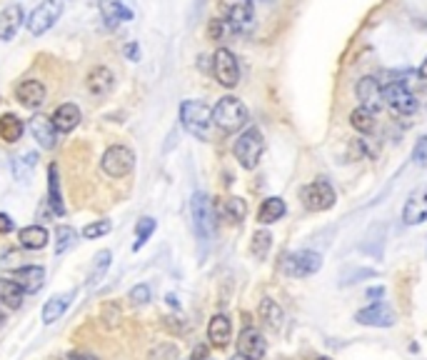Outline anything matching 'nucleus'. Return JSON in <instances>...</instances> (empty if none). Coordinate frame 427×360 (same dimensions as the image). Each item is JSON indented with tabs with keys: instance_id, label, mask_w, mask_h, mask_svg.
Listing matches in <instances>:
<instances>
[{
	"instance_id": "f257e3e1",
	"label": "nucleus",
	"mask_w": 427,
	"mask_h": 360,
	"mask_svg": "<svg viewBox=\"0 0 427 360\" xmlns=\"http://www.w3.org/2000/svg\"><path fill=\"white\" fill-rule=\"evenodd\" d=\"M262 153H265V138H262L260 128L255 126L245 128L232 145V156L245 170H255L262 160Z\"/></svg>"
},
{
	"instance_id": "f03ea898",
	"label": "nucleus",
	"mask_w": 427,
	"mask_h": 360,
	"mask_svg": "<svg viewBox=\"0 0 427 360\" xmlns=\"http://www.w3.org/2000/svg\"><path fill=\"white\" fill-rule=\"evenodd\" d=\"M180 126L197 140L210 138V128H213V108L202 100H183L180 105Z\"/></svg>"
},
{
	"instance_id": "7ed1b4c3",
	"label": "nucleus",
	"mask_w": 427,
	"mask_h": 360,
	"mask_svg": "<svg viewBox=\"0 0 427 360\" xmlns=\"http://www.w3.org/2000/svg\"><path fill=\"white\" fill-rule=\"evenodd\" d=\"M213 126L223 133H237L248 126V108L235 96H223L213 108Z\"/></svg>"
},
{
	"instance_id": "20e7f679",
	"label": "nucleus",
	"mask_w": 427,
	"mask_h": 360,
	"mask_svg": "<svg viewBox=\"0 0 427 360\" xmlns=\"http://www.w3.org/2000/svg\"><path fill=\"white\" fill-rule=\"evenodd\" d=\"M190 213H193V228H195L197 238L202 243H210L215 238V230H218V213H215V205L208 193L197 190L193 195V200H190Z\"/></svg>"
},
{
	"instance_id": "39448f33",
	"label": "nucleus",
	"mask_w": 427,
	"mask_h": 360,
	"mask_svg": "<svg viewBox=\"0 0 427 360\" xmlns=\"http://www.w3.org/2000/svg\"><path fill=\"white\" fill-rule=\"evenodd\" d=\"M300 200H303L305 210H310V213H325V210H330L332 205L338 203V193H335L330 180L317 178L300 190Z\"/></svg>"
},
{
	"instance_id": "423d86ee",
	"label": "nucleus",
	"mask_w": 427,
	"mask_h": 360,
	"mask_svg": "<svg viewBox=\"0 0 427 360\" xmlns=\"http://www.w3.org/2000/svg\"><path fill=\"white\" fill-rule=\"evenodd\" d=\"M322 268V255L315 250H292L285 253L280 260V270L290 278H308L315 276Z\"/></svg>"
},
{
	"instance_id": "0eeeda50",
	"label": "nucleus",
	"mask_w": 427,
	"mask_h": 360,
	"mask_svg": "<svg viewBox=\"0 0 427 360\" xmlns=\"http://www.w3.org/2000/svg\"><path fill=\"white\" fill-rule=\"evenodd\" d=\"M100 168L110 178H125L135 168V153L128 145H110L100 158Z\"/></svg>"
},
{
	"instance_id": "6e6552de",
	"label": "nucleus",
	"mask_w": 427,
	"mask_h": 360,
	"mask_svg": "<svg viewBox=\"0 0 427 360\" xmlns=\"http://www.w3.org/2000/svg\"><path fill=\"white\" fill-rule=\"evenodd\" d=\"M382 98L387 108H392L398 115H415L420 108L417 96L407 88V83H382Z\"/></svg>"
},
{
	"instance_id": "1a4fd4ad",
	"label": "nucleus",
	"mask_w": 427,
	"mask_h": 360,
	"mask_svg": "<svg viewBox=\"0 0 427 360\" xmlns=\"http://www.w3.org/2000/svg\"><path fill=\"white\" fill-rule=\"evenodd\" d=\"M213 75L223 88H237L240 83V63L230 48H218L213 53Z\"/></svg>"
},
{
	"instance_id": "9d476101",
	"label": "nucleus",
	"mask_w": 427,
	"mask_h": 360,
	"mask_svg": "<svg viewBox=\"0 0 427 360\" xmlns=\"http://www.w3.org/2000/svg\"><path fill=\"white\" fill-rule=\"evenodd\" d=\"M60 15H63V0H43L40 6L30 13V18L25 23H28V30L33 36H43L58 23Z\"/></svg>"
},
{
	"instance_id": "9b49d317",
	"label": "nucleus",
	"mask_w": 427,
	"mask_h": 360,
	"mask_svg": "<svg viewBox=\"0 0 427 360\" xmlns=\"http://www.w3.org/2000/svg\"><path fill=\"white\" fill-rule=\"evenodd\" d=\"M220 13L237 30L248 28L255 18V3L253 0H220Z\"/></svg>"
},
{
	"instance_id": "f8f14e48",
	"label": "nucleus",
	"mask_w": 427,
	"mask_h": 360,
	"mask_svg": "<svg viewBox=\"0 0 427 360\" xmlns=\"http://www.w3.org/2000/svg\"><path fill=\"white\" fill-rule=\"evenodd\" d=\"M355 98L360 100V105L370 108L373 113L385 108V98H382V83L375 75H362L355 83Z\"/></svg>"
},
{
	"instance_id": "ddd939ff",
	"label": "nucleus",
	"mask_w": 427,
	"mask_h": 360,
	"mask_svg": "<svg viewBox=\"0 0 427 360\" xmlns=\"http://www.w3.org/2000/svg\"><path fill=\"white\" fill-rule=\"evenodd\" d=\"M355 320L360 325H370V328H392L395 325V313L387 303H370L368 308L355 313Z\"/></svg>"
},
{
	"instance_id": "4468645a",
	"label": "nucleus",
	"mask_w": 427,
	"mask_h": 360,
	"mask_svg": "<svg viewBox=\"0 0 427 360\" xmlns=\"http://www.w3.org/2000/svg\"><path fill=\"white\" fill-rule=\"evenodd\" d=\"M427 220V186H420L410 193L403 205V223L405 225H420Z\"/></svg>"
},
{
	"instance_id": "2eb2a0df",
	"label": "nucleus",
	"mask_w": 427,
	"mask_h": 360,
	"mask_svg": "<svg viewBox=\"0 0 427 360\" xmlns=\"http://www.w3.org/2000/svg\"><path fill=\"white\" fill-rule=\"evenodd\" d=\"M267 343L257 328H245L237 338V355H243L248 360H262Z\"/></svg>"
},
{
	"instance_id": "dca6fc26",
	"label": "nucleus",
	"mask_w": 427,
	"mask_h": 360,
	"mask_svg": "<svg viewBox=\"0 0 427 360\" xmlns=\"http://www.w3.org/2000/svg\"><path fill=\"white\" fill-rule=\"evenodd\" d=\"M28 130H30V135L38 140V145H40L43 150H53L55 145H58V128H55L53 120L45 118V115L30 118Z\"/></svg>"
},
{
	"instance_id": "f3484780",
	"label": "nucleus",
	"mask_w": 427,
	"mask_h": 360,
	"mask_svg": "<svg viewBox=\"0 0 427 360\" xmlns=\"http://www.w3.org/2000/svg\"><path fill=\"white\" fill-rule=\"evenodd\" d=\"M25 23V13L20 6H8L0 10V40H13Z\"/></svg>"
},
{
	"instance_id": "a211bd4d",
	"label": "nucleus",
	"mask_w": 427,
	"mask_h": 360,
	"mask_svg": "<svg viewBox=\"0 0 427 360\" xmlns=\"http://www.w3.org/2000/svg\"><path fill=\"white\" fill-rule=\"evenodd\" d=\"M85 85H88L90 96L103 98V96H107V93L115 88V75H113V70H110V68L95 66L93 70L88 73V80H85Z\"/></svg>"
},
{
	"instance_id": "6ab92c4d",
	"label": "nucleus",
	"mask_w": 427,
	"mask_h": 360,
	"mask_svg": "<svg viewBox=\"0 0 427 360\" xmlns=\"http://www.w3.org/2000/svg\"><path fill=\"white\" fill-rule=\"evenodd\" d=\"M15 96H18V100L23 103L25 108H38V105H43V103H45L47 90L38 78H28V80H23V83L18 85Z\"/></svg>"
},
{
	"instance_id": "aec40b11",
	"label": "nucleus",
	"mask_w": 427,
	"mask_h": 360,
	"mask_svg": "<svg viewBox=\"0 0 427 360\" xmlns=\"http://www.w3.org/2000/svg\"><path fill=\"white\" fill-rule=\"evenodd\" d=\"M15 283H18L23 293H38L45 283V268L43 265H25L15 270Z\"/></svg>"
},
{
	"instance_id": "412c9836",
	"label": "nucleus",
	"mask_w": 427,
	"mask_h": 360,
	"mask_svg": "<svg viewBox=\"0 0 427 360\" xmlns=\"http://www.w3.org/2000/svg\"><path fill=\"white\" fill-rule=\"evenodd\" d=\"M80 108H77L75 103H63V105H58L53 113V126L58 128V133H70L77 128V123H80Z\"/></svg>"
},
{
	"instance_id": "4be33fe9",
	"label": "nucleus",
	"mask_w": 427,
	"mask_h": 360,
	"mask_svg": "<svg viewBox=\"0 0 427 360\" xmlns=\"http://www.w3.org/2000/svg\"><path fill=\"white\" fill-rule=\"evenodd\" d=\"M285 213H287L285 200L278 198V195H273V198L262 200L260 210H257V223H260V225H273V223L283 220Z\"/></svg>"
},
{
	"instance_id": "5701e85b",
	"label": "nucleus",
	"mask_w": 427,
	"mask_h": 360,
	"mask_svg": "<svg viewBox=\"0 0 427 360\" xmlns=\"http://www.w3.org/2000/svg\"><path fill=\"white\" fill-rule=\"evenodd\" d=\"M230 333H232L230 318L227 315H213V320L208 325V338L215 348H225L227 343H230Z\"/></svg>"
},
{
	"instance_id": "b1692460",
	"label": "nucleus",
	"mask_w": 427,
	"mask_h": 360,
	"mask_svg": "<svg viewBox=\"0 0 427 360\" xmlns=\"http://www.w3.org/2000/svg\"><path fill=\"white\" fill-rule=\"evenodd\" d=\"M47 203H50L53 213H58V216L66 213L63 193H60V173H58V165H55V163L47 168Z\"/></svg>"
},
{
	"instance_id": "393cba45",
	"label": "nucleus",
	"mask_w": 427,
	"mask_h": 360,
	"mask_svg": "<svg viewBox=\"0 0 427 360\" xmlns=\"http://www.w3.org/2000/svg\"><path fill=\"white\" fill-rule=\"evenodd\" d=\"M47 230L43 225H28L18 233V243L28 250H43L47 246Z\"/></svg>"
},
{
	"instance_id": "a878e982",
	"label": "nucleus",
	"mask_w": 427,
	"mask_h": 360,
	"mask_svg": "<svg viewBox=\"0 0 427 360\" xmlns=\"http://www.w3.org/2000/svg\"><path fill=\"white\" fill-rule=\"evenodd\" d=\"M23 133H25V126L18 115L15 113L0 115V138L6 140V143H18L23 138Z\"/></svg>"
},
{
	"instance_id": "bb28decb",
	"label": "nucleus",
	"mask_w": 427,
	"mask_h": 360,
	"mask_svg": "<svg viewBox=\"0 0 427 360\" xmlns=\"http://www.w3.org/2000/svg\"><path fill=\"white\" fill-rule=\"evenodd\" d=\"M70 298H73V293H63V295H53V298L47 300L45 308H43V323L53 325L55 320L66 313V308L70 306Z\"/></svg>"
},
{
	"instance_id": "cd10ccee",
	"label": "nucleus",
	"mask_w": 427,
	"mask_h": 360,
	"mask_svg": "<svg viewBox=\"0 0 427 360\" xmlns=\"http://www.w3.org/2000/svg\"><path fill=\"white\" fill-rule=\"evenodd\" d=\"M100 13L110 25L123 23V20H133V13L123 6V0H100Z\"/></svg>"
},
{
	"instance_id": "c85d7f7f",
	"label": "nucleus",
	"mask_w": 427,
	"mask_h": 360,
	"mask_svg": "<svg viewBox=\"0 0 427 360\" xmlns=\"http://www.w3.org/2000/svg\"><path fill=\"white\" fill-rule=\"evenodd\" d=\"M350 126H352V130H357V133H362V135H370V133L375 130V113L370 108H365V105H357L355 110L350 113Z\"/></svg>"
},
{
	"instance_id": "c756f323",
	"label": "nucleus",
	"mask_w": 427,
	"mask_h": 360,
	"mask_svg": "<svg viewBox=\"0 0 427 360\" xmlns=\"http://www.w3.org/2000/svg\"><path fill=\"white\" fill-rule=\"evenodd\" d=\"M0 303H6L8 308H20L23 306V288L15 280L0 278Z\"/></svg>"
},
{
	"instance_id": "7c9ffc66",
	"label": "nucleus",
	"mask_w": 427,
	"mask_h": 360,
	"mask_svg": "<svg viewBox=\"0 0 427 360\" xmlns=\"http://www.w3.org/2000/svg\"><path fill=\"white\" fill-rule=\"evenodd\" d=\"M223 216H225L230 223H243L245 218H248V200L237 198V195H230V198L223 203Z\"/></svg>"
},
{
	"instance_id": "2f4dec72",
	"label": "nucleus",
	"mask_w": 427,
	"mask_h": 360,
	"mask_svg": "<svg viewBox=\"0 0 427 360\" xmlns=\"http://www.w3.org/2000/svg\"><path fill=\"white\" fill-rule=\"evenodd\" d=\"M270 248H273V235H270V230H262V228L255 230V233H253V240H250V253H253L257 260H265Z\"/></svg>"
},
{
	"instance_id": "473e14b6",
	"label": "nucleus",
	"mask_w": 427,
	"mask_h": 360,
	"mask_svg": "<svg viewBox=\"0 0 427 360\" xmlns=\"http://www.w3.org/2000/svg\"><path fill=\"white\" fill-rule=\"evenodd\" d=\"M36 163H38V153H25L20 160L13 163V175H15V180H20V183L30 180L33 168H36Z\"/></svg>"
},
{
	"instance_id": "72a5a7b5",
	"label": "nucleus",
	"mask_w": 427,
	"mask_h": 360,
	"mask_svg": "<svg viewBox=\"0 0 427 360\" xmlns=\"http://www.w3.org/2000/svg\"><path fill=\"white\" fill-rule=\"evenodd\" d=\"M260 315H262V320L270 323V328H275V330H278L280 323H283V308L270 298H265L260 303Z\"/></svg>"
},
{
	"instance_id": "f704fd0d",
	"label": "nucleus",
	"mask_w": 427,
	"mask_h": 360,
	"mask_svg": "<svg viewBox=\"0 0 427 360\" xmlns=\"http://www.w3.org/2000/svg\"><path fill=\"white\" fill-rule=\"evenodd\" d=\"M155 228H158V223L153 220V218H140L135 225V243H133V250H140L145 243H148V238L155 233Z\"/></svg>"
},
{
	"instance_id": "c9c22d12",
	"label": "nucleus",
	"mask_w": 427,
	"mask_h": 360,
	"mask_svg": "<svg viewBox=\"0 0 427 360\" xmlns=\"http://www.w3.org/2000/svg\"><path fill=\"white\" fill-rule=\"evenodd\" d=\"M235 30H237L235 25H230L225 18H213L208 23V38H210V40H215V43H220V40H225L227 36H232Z\"/></svg>"
},
{
	"instance_id": "e433bc0d",
	"label": "nucleus",
	"mask_w": 427,
	"mask_h": 360,
	"mask_svg": "<svg viewBox=\"0 0 427 360\" xmlns=\"http://www.w3.org/2000/svg\"><path fill=\"white\" fill-rule=\"evenodd\" d=\"M75 240H77L75 228H70V225H58V230H55V253H66Z\"/></svg>"
},
{
	"instance_id": "4c0bfd02",
	"label": "nucleus",
	"mask_w": 427,
	"mask_h": 360,
	"mask_svg": "<svg viewBox=\"0 0 427 360\" xmlns=\"http://www.w3.org/2000/svg\"><path fill=\"white\" fill-rule=\"evenodd\" d=\"M110 268V250H100L98 253V258H95V265H93V273H90V288H93L95 283L100 280L103 273Z\"/></svg>"
},
{
	"instance_id": "58836bf2",
	"label": "nucleus",
	"mask_w": 427,
	"mask_h": 360,
	"mask_svg": "<svg viewBox=\"0 0 427 360\" xmlns=\"http://www.w3.org/2000/svg\"><path fill=\"white\" fill-rule=\"evenodd\" d=\"M110 233V223L107 220H98V223H90V225H85L83 228V235L88 240H95V238H100V235Z\"/></svg>"
},
{
	"instance_id": "ea45409f",
	"label": "nucleus",
	"mask_w": 427,
	"mask_h": 360,
	"mask_svg": "<svg viewBox=\"0 0 427 360\" xmlns=\"http://www.w3.org/2000/svg\"><path fill=\"white\" fill-rule=\"evenodd\" d=\"M412 160H415V165H420V168H425V165H427V135L415 143V150H412Z\"/></svg>"
},
{
	"instance_id": "a19ab883",
	"label": "nucleus",
	"mask_w": 427,
	"mask_h": 360,
	"mask_svg": "<svg viewBox=\"0 0 427 360\" xmlns=\"http://www.w3.org/2000/svg\"><path fill=\"white\" fill-rule=\"evenodd\" d=\"M130 300L135 303V306H142V303H148V300H150V288L145 285V283L135 285V288L130 290Z\"/></svg>"
},
{
	"instance_id": "79ce46f5",
	"label": "nucleus",
	"mask_w": 427,
	"mask_h": 360,
	"mask_svg": "<svg viewBox=\"0 0 427 360\" xmlns=\"http://www.w3.org/2000/svg\"><path fill=\"white\" fill-rule=\"evenodd\" d=\"M15 230V223L8 213H0V233H13Z\"/></svg>"
},
{
	"instance_id": "37998d69",
	"label": "nucleus",
	"mask_w": 427,
	"mask_h": 360,
	"mask_svg": "<svg viewBox=\"0 0 427 360\" xmlns=\"http://www.w3.org/2000/svg\"><path fill=\"white\" fill-rule=\"evenodd\" d=\"M125 58L133 60V63L140 60V48H137V43H128V45H125Z\"/></svg>"
},
{
	"instance_id": "c03bdc74",
	"label": "nucleus",
	"mask_w": 427,
	"mask_h": 360,
	"mask_svg": "<svg viewBox=\"0 0 427 360\" xmlns=\"http://www.w3.org/2000/svg\"><path fill=\"white\" fill-rule=\"evenodd\" d=\"M68 360H98V355L85 353V350H73V353L68 355Z\"/></svg>"
},
{
	"instance_id": "a18cd8bd",
	"label": "nucleus",
	"mask_w": 427,
	"mask_h": 360,
	"mask_svg": "<svg viewBox=\"0 0 427 360\" xmlns=\"http://www.w3.org/2000/svg\"><path fill=\"white\" fill-rule=\"evenodd\" d=\"M365 295H368V300H373V303H380V298L385 295V288H380V285L377 288H368V293Z\"/></svg>"
},
{
	"instance_id": "49530a36",
	"label": "nucleus",
	"mask_w": 427,
	"mask_h": 360,
	"mask_svg": "<svg viewBox=\"0 0 427 360\" xmlns=\"http://www.w3.org/2000/svg\"><path fill=\"white\" fill-rule=\"evenodd\" d=\"M417 78L420 80H427V58L420 63V68H417Z\"/></svg>"
},
{
	"instance_id": "de8ad7c7",
	"label": "nucleus",
	"mask_w": 427,
	"mask_h": 360,
	"mask_svg": "<svg viewBox=\"0 0 427 360\" xmlns=\"http://www.w3.org/2000/svg\"><path fill=\"white\" fill-rule=\"evenodd\" d=\"M205 358V348H197L195 353H193V360H202Z\"/></svg>"
},
{
	"instance_id": "09e8293b",
	"label": "nucleus",
	"mask_w": 427,
	"mask_h": 360,
	"mask_svg": "<svg viewBox=\"0 0 427 360\" xmlns=\"http://www.w3.org/2000/svg\"><path fill=\"white\" fill-rule=\"evenodd\" d=\"M232 360H248V358H243V355H235V358H232Z\"/></svg>"
},
{
	"instance_id": "8fccbe9b",
	"label": "nucleus",
	"mask_w": 427,
	"mask_h": 360,
	"mask_svg": "<svg viewBox=\"0 0 427 360\" xmlns=\"http://www.w3.org/2000/svg\"><path fill=\"white\" fill-rule=\"evenodd\" d=\"M3 320H6V315H3V310H0V323H3Z\"/></svg>"
},
{
	"instance_id": "3c124183",
	"label": "nucleus",
	"mask_w": 427,
	"mask_h": 360,
	"mask_svg": "<svg viewBox=\"0 0 427 360\" xmlns=\"http://www.w3.org/2000/svg\"><path fill=\"white\" fill-rule=\"evenodd\" d=\"M317 360H330V358H317Z\"/></svg>"
},
{
	"instance_id": "603ef678",
	"label": "nucleus",
	"mask_w": 427,
	"mask_h": 360,
	"mask_svg": "<svg viewBox=\"0 0 427 360\" xmlns=\"http://www.w3.org/2000/svg\"><path fill=\"white\" fill-rule=\"evenodd\" d=\"M265 3H267V0H265Z\"/></svg>"
}]
</instances>
